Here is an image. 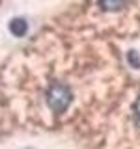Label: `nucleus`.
Listing matches in <instances>:
<instances>
[{
	"instance_id": "obj_3",
	"label": "nucleus",
	"mask_w": 140,
	"mask_h": 149,
	"mask_svg": "<svg viewBox=\"0 0 140 149\" xmlns=\"http://www.w3.org/2000/svg\"><path fill=\"white\" fill-rule=\"evenodd\" d=\"M125 4V0H99V6L105 11H116Z\"/></svg>"
},
{
	"instance_id": "obj_2",
	"label": "nucleus",
	"mask_w": 140,
	"mask_h": 149,
	"mask_svg": "<svg viewBox=\"0 0 140 149\" xmlns=\"http://www.w3.org/2000/svg\"><path fill=\"white\" fill-rule=\"evenodd\" d=\"M26 28H28V24H26L24 19H13V21L9 22V30H11L15 36H22V34H26Z\"/></svg>"
},
{
	"instance_id": "obj_1",
	"label": "nucleus",
	"mask_w": 140,
	"mask_h": 149,
	"mask_svg": "<svg viewBox=\"0 0 140 149\" xmlns=\"http://www.w3.org/2000/svg\"><path fill=\"white\" fill-rule=\"evenodd\" d=\"M45 97H47V104H49L50 110L56 112V114L64 112L69 106V102H71V91H69V88L64 86V84H60V82L49 86Z\"/></svg>"
},
{
	"instance_id": "obj_4",
	"label": "nucleus",
	"mask_w": 140,
	"mask_h": 149,
	"mask_svg": "<svg viewBox=\"0 0 140 149\" xmlns=\"http://www.w3.org/2000/svg\"><path fill=\"white\" fill-rule=\"evenodd\" d=\"M134 116H136V119L140 121V95H138V99L134 101Z\"/></svg>"
}]
</instances>
